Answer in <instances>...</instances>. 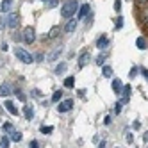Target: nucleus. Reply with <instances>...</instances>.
Returning <instances> with one entry per match:
<instances>
[{
	"label": "nucleus",
	"instance_id": "22",
	"mask_svg": "<svg viewBox=\"0 0 148 148\" xmlns=\"http://www.w3.org/2000/svg\"><path fill=\"white\" fill-rule=\"evenodd\" d=\"M9 141H11L9 136H4L2 139H0V148H9Z\"/></svg>",
	"mask_w": 148,
	"mask_h": 148
},
{
	"label": "nucleus",
	"instance_id": "3",
	"mask_svg": "<svg viewBox=\"0 0 148 148\" xmlns=\"http://www.w3.org/2000/svg\"><path fill=\"white\" fill-rule=\"evenodd\" d=\"M22 39L25 41L27 45H32L34 41H36V30H34V27H25L23 29V32H22Z\"/></svg>",
	"mask_w": 148,
	"mask_h": 148
},
{
	"label": "nucleus",
	"instance_id": "9",
	"mask_svg": "<svg viewBox=\"0 0 148 148\" xmlns=\"http://www.w3.org/2000/svg\"><path fill=\"white\" fill-rule=\"evenodd\" d=\"M13 2H14V0H2V4H0V11H2V13H9L11 7H13Z\"/></svg>",
	"mask_w": 148,
	"mask_h": 148
},
{
	"label": "nucleus",
	"instance_id": "31",
	"mask_svg": "<svg viewBox=\"0 0 148 148\" xmlns=\"http://www.w3.org/2000/svg\"><path fill=\"white\" fill-rule=\"evenodd\" d=\"M136 4L139 7H148V0H136Z\"/></svg>",
	"mask_w": 148,
	"mask_h": 148
},
{
	"label": "nucleus",
	"instance_id": "16",
	"mask_svg": "<svg viewBox=\"0 0 148 148\" xmlns=\"http://www.w3.org/2000/svg\"><path fill=\"white\" fill-rule=\"evenodd\" d=\"M66 70H68V64H66V62H59V64L56 66V73H57V75H62Z\"/></svg>",
	"mask_w": 148,
	"mask_h": 148
},
{
	"label": "nucleus",
	"instance_id": "32",
	"mask_svg": "<svg viewBox=\"0 0 148 148\" xmlns=\"http://www.w3.org/2000/svg\"><path fill=\"white\" fill-rule=\"evenodd\" d=\"M29 148H39V143H38L36 139H32V141L29 143Z\"/></svg>",
	"mask_w": 148,
	"mask_h": 148
},
{
	"label": "nucleus",
	"instance_id": "19",
	"mask_svg": "<svg viewBox=\"0 0 148 148\" xmlns=\"http://www.w3.org/2000/svg\"><path fill=\"white\" fill-rule=\"evenodd\" d=\"M102 75H103L105 79L112 77V68H111V66H102Z\"/></svg>",
	"mask_w": 148,
	"mask_h": 148
},
{
	"label": "nucleus",
	"instance_id": "10",
	"mask_svg": "<svg viewBox=\"0 0 148 148\" xmlns=\"http://www.w3.org/2000/svg\"><path fill=\"white\" fill-rule=\"evenodd\" d=\"M136 47L139 48V50H146V48H148V41H146L143 36H139V38L136 39Z\"/></svg>",
	"mask_w": 148,
	"mask_h": 148
},
{
	"label": "nucleus",
	"instance_id": "18",
	"mask_svg": "<svg viewBox=\"0 0 148 148\" xmlns=\"http://www.w3.org/2000/svg\"><path fill=\"white\" fill-rule=\"evenodd\" d=\"M23 114H25V118H27V120H32V116H34L32 107H30V105H25V107H23Z\"/></svg>",
	"mask_w": 148,
	"mask_h": 148
},
{
	"label": "nucleus",
	"instance_id": "24",
	"mask_svg": "<svg viewBox=\"0 0 148 148\" xmlns=\"http://www.w3.org/2000/svg\"><path fill=\"white\" fill-rule=\"evenodd\" d=\"M97 64H98V66H105V54H103V52L97 57Z\"/></svg>",
	"mask_w": 148,
	"mask_h": 148
},
{
	"label": "nucleus",
	"instance_id": "28",
	"mask_svg": "<svg viewBox=\"0 0 148 148\" xmlns=\"http://www.w3.org/2000/svg\"><path fill=\"white\" fill-rule=\"evenodd\" d=\"M57 4H59V0H47V7H50V9L56 7Z\"/></svg>",
	"mask_w": 148,
	"mask_h": 148
},
{
	"label": "nucleus",
	"instance_id": "41",
	"mask_svg": "<svg viewBox=\"0 0 148 148\" xmlns=\"http://www.w3.org/2000/svg\"><path fill=\"white\" fill-rule=\"evenodd\" d=\"M43 2H47V0H43Z\"/></svg>",
	"mask_w": 148,
	"mask_h": 148
},
{
	"label": "nucleus",
	"instance_id": "23",
	"mask_svg": "<svg viewBox=\"0 0 148 148\" xmlns=\"http://www.w3.org/2000/svg\"><path fill=\"white\" fill-rule=\"evenodd\" d=\"M73 86H75V79H73V77H68L66 80H64V88H73Z\"/></svg>",
	"mask_w": 148,
	"mask_h": 148
},
{
	"label": "nucleus",
	"instance_id": "20",
	"mask_svg": "<svg viewBox=\"0 0 148 148\" xmlns=\"http://www.w3.org/2000/svg\"><path fill=\"white\" fill-rule=\"evenodd\" d=\"M2 130H4V132H7V134H11V132L14 130V127H13V123H9V121H5V123L2 125Z\"/></svg>",
	"mask_w": 148,
	"mask_h": 148
},
{
	"label": "nucleus",
	"instance_id": "1",
	"mask_svg": "<svg viewBox=\"0 0 148 148\" xmlns=\"http://www.w3.org/2000/svg\"><path fill=\"white\" fill-rule=\"evenodd\" d=\"M80 5H79V0H66L64 4H62V9H61V16L62 18H66V20H70L73 14L77 13V9H79Z\"/></svg>",
	"mask_w": 148,
	"mask_h": 148
},
{
	"label": "nucleus",
	"instance_id": "40",
	"mask_svg": "<svg viewBox=\"0 0 148 148\" xmlns=\"http://www.w3.org/2000/svg\"><path fill=\"white\" fill-rule=\"evenodd\" d=\"M0 112H2V109H0Z\"/></svg>",
	"mask_w": 148,
	"mask_h": 148
},
{
	"label": "nucleus",
	"instance_id": "35",
	"mask_svg": "<svg viewBox=\"0 0 148 148\" xmlns=\"http://www.w3.org/2000/svg\"><path fill=\"white\" fill-rule=\"evenodd\" d=\"M111 123V116H105L103 118V125H109Z\"/></svg>",
	"mask_w": 148,
	"mask_h": 148
},
{
	"label": "nucleus",
	"instance_id": "12",
	"mask_svg": "<svg viewBox=\"0 0 148 148\" xmlns=\"http://www.w3.org/2000/svg\"><path fill=\"white\" fill-rule=\"evenodd\" d=\"M121 89H123L121 80H120V79H114V80H112V91H114L116 95H120V93H121Z\"/></svg>",
	"mask_w": 148,
	"mask_h": 148
},
{
	"label": "nucleus",
	"instance_id": "37",
	"mask_svg": "<svg viewBox=\"0 0 148 148\" xmlns=\"http://www.w3.org/2000/svg\"><path fill=\"white\" fill-rule=\"evenodd\" d=\"M143 139H145V141H146V143H148V130H146V132H145V136H143Z\"/></svg>",
	"mask_w": 148,
	"mask_h": 148
},
{
	"label": "nucleus",
	"instance_id": "36",
	"mask_svg": "<svg viewBox=\"0 0 148 148\" xmlns=\"http://www.w3.org/2000/svg\"><path fill=\"white\" fill-rule=\"evenodd\" d=\"M141 71H143V75H145V79L148 80V70H141Z\"/></svg>",
	"mask_w": 148,
	"mask_h": 148
},
{
	"label": "nucleus",
	"instance_id": "25",
	"mask_svg": "<svg viewBox=\"0 0 148 148\" xmlns=\"http://www.w3.org/2000/svg\"><path fill=\"white\" fill-rule=\"evenodd\" d=\"M61 98H62V91H56L52 95V102H61Z\"/></svg>",
	"mask_w": 148,
	"mask_h": 148
},
{
	"label": "nucleus",
	"instance_id": "29",
	"mask_svg": "<svg viewBox=\"0 0 148 148\" xmlns=\"http://www.w3.org/2000/svg\"><path fill=\"white\" fill-rule=\"evenodd\" d=\"M123 27V16H118L116 18V29H121Z\"/></svg>",
	"mask_w": 148,
	"mask_h": 148
},
{
	"label": "nucleus",
	"instance_id": "13",
	"mask_svg": "<svg viewBox=\"0 0 148 148\" xmlns=\"http://www.w3.org/2000/svg\"><path fill=\"white\" fill-rule=\"evenodd\" d=\"M107 45H109V39L105 38V36H100V38H98V41H97V48H98V50H103Z\"/></svg>",
	"mask_w": 148,
	"mask_h": 148
},
{
	"label": "nucleus",
	"instance_id": "39",
	"mask_svg": "<svg viewBox=\"0 0 148 148\" xmlns=\"http://www.w3.org/2000/svg\"><path fill=\"white\" fill-rule=\"evenodd\" d=\"M145 29L148 30V18H146V22H145Z\"/></svg>",
	"mask_w": 148,
	"mask_h": 148
},
{
	"label": "nucleus",
	"instance_id": "14",
	"mask_svg": "<svg viewBox=\"0 0 148 148\" xmlns=\"http://www.w3.org/2000/svg\"><path fill=\"white\" fill-rule=\"evenodd\" d=\"M9 95H11V86H9V84H2V86H0V97H9Z\"/></svg>",
	"mask_w": 148,
	"mask_h": 148
},
{
	"label": "nucleus",
	"instance_id": "8",
	"mask_svg": "<svg viewBox=\"0 0 148 148\" xmlns=\"http://www.w3.org/2000/svg\"><path fill=\"white\" fill-rule=\"evenodd\" d=\"M77 23H79L77 18H70V22L64 25V30H66V32H73V30L77 29Z\"/></svg>",
	"mask_w": 148,
	"mask_h": 148
},
{
	"label": "nucleus",
	"instance_id": "27",
	"mask_svg": "<svg viewBox=\"0 0 148 148\" xmlns=\"http://www.w3.org/2000/svg\"><path fill=\"white\" fill-rule=\"evenodd\" d=\"M121 109H123V102L120 100V102H116V107H114V111H116V114H120V112H121Z\"/></svg>",
	"mask_w": 148,
	"mask_h": 148
},
{
	"label": "nucleus",
	"instance_id": "15",
	"mask_svg": "<svg viewBox=\"0 0 148 148\" xmlns=\"http://www.w3.org/2000/svg\"><path fill=\"white\" fill-rule=\"evenodd\" d=\"M9 139H11V141H14V143H20V141H22V132L13 130L11 134H9Z\"/></svg>",
	"mask_w": 148,
	"mask_h": 148
},
{
	"label": "nucleus",
	"instance_id": "26",
	"mask_svg": "<svg viewBox=\"0 0 148 148\" xmlns=\"http://www.w3.org/2000/svg\"><path fill=\"white\" fill-rule=\"evenodd\" d=\"M52 132H54V127H41V134L48 136V134H52Z\"/></svg>",
	"mask_w": 148,
	"mask_h": 148
},
{
	"label": "nucleus",
	"instance_id": "38",
	"mask_svg": "<svg viewBox=\"0 0 148 148\" xmlns=\"http://www.w3.org/2000/svg\"><path fill=\"white\" fill-rule=\"evenodd\" d=\"M98 148H105V141H100V145H98Z\"/></svg>",
	"mask_w": 148,
	"mask_h": 148
},
{
	"label": "nucleus",
	"instance_id": "30",
	"mask_svg": "<svg viewBox=\"0 0 148 148\" xmlns=\"http://www.w3.org/2000/svg\"><path fill=\"white\" fill-rule=\"evenodd\" d=\"M114 11H121V0H114Z\"/></svg>",
	"mask_w": 148,
	"mask_h": 148
},
{
	"label": "nucleus",
	"instance_id": "7",
	"mask_svg": "<svg viewBox=\"0 0 148 148\" xmlns=\"http://www.w3.org/2000/svg\"><path fill=\"white\" fill-rule=\"evenodd\" d=\"M89 14V4H82L80 7H79V13H77V20L80 22V20H84Z\"/></svg>",
	"mask_w": 148,
	"mask_h": 148
},
{
	"label": "nucleus",
	"instance_id": "6",
	"mask_svg": "<svg viewBox=\"0 0 148 148\" xmlns=\"http://www.w3.org/2000/svg\"><path fill=\"white\" fill-rule=\"evenodd\" d=\"M89 61H91V54H89V52H82V54L79 56V61H77L79 62V68H84Z\"/></svg>",
	"mask_w": 148,
	"mask_h": 148
},
{
	"label": "nucleus",
	"instance_id": "21",
	"mask_svg": "<svg viewBox=\"0 0 148 148\" xmlns=\"http://www.w3.org/2000/svg\"><path fill=\"white\" fill-rule=\"evenodd\" d=\"M59 32H61V29H59V27H54V29H52L50 32H48V38H50V39H54V38L59 36Z\"/></svg>",
	"mask_w": 148,
	"mask_h": 148
},
{
	"label": "nucleus",
	"instance_id": "5",
	"mask_svg": "<svg viewBox=\"0 0 148 148\" xmlns=\"http://www.w3.org/2000/svg\"><path fill=\"white\" fill-rule=\"evenodd\" d=\"M71 109H73V100H71V98L62 100V102H59V105H57V111H59V112H68V111H71Z\"/></svg>",
	"mask_w": 148,
	"mask_h": 148
},
{
	"label": "nucleus",
	"instance_id": "34",
	"mask_svg": "<svg viewBox=\"0 0 148 148\" xmlns=\"http://www.w3.org/2000/svg\"><path fill=\"white\" fill-rule=\"evenodd\" d=\"M127 143H134V136L132 134H127Z\"/></svg>",
	"mask_w": 148,
	"mask_h": 148
},
{
	"label": "nucleus",
	"instance_id": "4",
	"mask_svg": "<svg viewBox=\"0 0 148 148\" xmlns=\"http://www.w3.org/2000/svg\"><path fill=\"white\" fill-rule=\"evenodd\" d=\"M18 22H20V14L18 13H9L7 16H5V20H4V27H9V29H14L16 25H18Z\"/></svg>",
	"mask_w": 148,
	"mask_h": 148
},
{
	"label": "nucleus",
	"instance_id": "11",
	"mask_svg": "<svg viewBox=\"0 0 148 148\" xmlns=\"http://www.w3.org/2000/svg\"><path fill=\"white\" fill-rule=\"evenodd\" d=\"M4 105H5V109H7L9 112H11L13 116H16V114H18V109H16L14 102H11V100H5V103H4Z\"/></svg>",
	"mask_w": 148,
	"mask_h": 148
},
{
	"label": "nucleus",
	"instance_id": "17",
	"mask_svg": "<svg viewBox=\"0 0 148 148\" xmlns=\"http://www.w3.org/2000/svg\"><path fill=\"white\" fill-rule=\"evenodd\" d=\"M61 52H62V48H56V50H54V52H52V54L48 56V62H54V61L61 56Z\"/></svg>",
	"mask_w": 148,
	"mask_h": 148
},
{
	"label": "nucleus",
	"instance_id": "2",
	"mask_svg": "<svg viewBox=\"0 0 148 148\" xmlns=\"http://www.w3.org/2000/svg\"><path fill=\"white\" fill-rule=\"evenodd\" d=\"M14 56H16V59L20 62H23V64H32V62H34V57L30 56L25 48H20V47L14 48Z\"/></svg>",
	"mask_w": 148,
	"mask_h": 148
},
{
	"label": "nucleus",
	"instance_id": "33",
	"mask_svg": "<svg viewBox=\"0 0 148 148\" xmlns=\"http://www.w3.org/2000/svg\"><path fill=\"white\" fill-rule=\"evenodd\" d=\"M136 75H137V66H134V68H132V70H130V77H132V79H134V77H136Z\"/></svg>",
	"mask_w": 148,
	"mask_h": 148
}]
</instances>
